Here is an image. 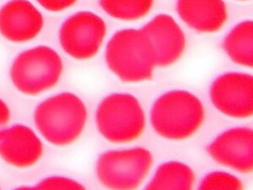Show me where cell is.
I'll return each instance as SVG.
<instances>
[{
	"instance_id": "obj_3",
	"label": "cell",
	"mask_w": 253,
	"mask_h": 190,
	"mask_svg": "<svg viewBox=\"0 0 253 190\" xmlns=\"http://www.w3.org/2000/svg\"><path fill=\"white\" fill-rule=\"evenodd\" d=\"M105 61L110 71L126 83L150 80L156 67L141 29H122L113 34L105 48Z\"/></svg>"
},
{
	"instance_id": "obj_11",
	"label": "cell",
	"mask_w": 253,
	"mask_h": 190,
	"mask_svg": "<svg viewBox=\"0 0 253 190\" xmlns=\"http://www.w3.org/2000/svg\"><path fill=\"white\" fill-rule=\"evenodd\" d=\"M43 25L42 14L30 0H8L0 7V35L9 42H30Z\"/></svg>"
},
{
	"instance_id": "obj_4",
	"label": "cell",
	"mask_w": 253,
	"mask_h": 190,
	"mask_svg": "<svg viewBox=\"0 0 253 190\" xmlns=\"http://www.w3.org/2000/svg\"><path fill=\"white\" fill-rule=\"evenodd\" d=\"M99 134L112 143L136 141L146 127L140 101L131 93L113 92L101 99L95 112Z\"/></svg>"
},
{
	"instance_id": "obj_10",
	"label": "cell",
	"mask_w": 253,
	"mask_h": 190,
	"mask_svg": "<svg viewBox=\"0 0 253 190\" xmlns=\"http://www.w3.org/2000/svg\"><path fill=\"white\" fill-rule=\"evenodd\" d=\"M140 29L149 43L156 66H171L184 54L186 36L171 15L157 14Z\"/></svg>"
},
{
	"instance_id": "obj_14",
	"label": "cell",
	"mask_w": 253,
	"mask_h": 190,
	"mask_svg": "<svg viewBox=\"0 0 253 190\" xmlns=\"http://www.w3.org/2000/svg\"><path fill=\"white\" fill-rule=\"evenodd\" d=\"M222 48L231 61L253 69V20L232 27L223 39Z\"/></svg>"
},
{
	"instance_id": "obj_2",
	"label": "cell",
	"mask_w": 253,
	"mask_h": 190,
	"mask_svg": "<svg viewBox=\"0 0 253 190\" xmlns=\"http://www.w3.org/2000/svg\"><path fill=\"white\" fill-rule=\"evenodd\" d=\"M34 123L50 144L67 146L84 132L88 111L84 101L71 92H61L42 100L34 110Z\"/></svg>"
},
{
	"instance_id": "obj_8",
	"label": "cell",
	"mask_w": 253,
	"mask_h": 190,
	"mask_svg": "<svg viewBox=\"0 0 253 190\" xmlns=\"http://www.w3.org/2000/svg\"><path fill=\"white\" fill-rule=\"evenodd\" d=\"M212 106L232 119L253 117V74L227 71L216 76L210 85Z\"/></svg>"
},
{
	"instance_id": "obj_17",
	"label": "cell",
	"mask_w": 253,
	"mask_h": 190,
	"mask_svg": "<svg viewBox=\"0 0 253 190\" xmlns=\"http://www.w3.org/2000/svg\"><path fill=\"white\" fill-rule=\"evenodd\" d=\"M199 189H222V190H239L243 188V183L236 175L221 171L214 170L207 173L198 186Z\"/></svg>"
},
{
	"instance_id": "obj_9",
	"label": "cell",
	"mask_w": 253,
	"mask_h": 190,
	"mask_svg": "<svg viewBox=\"0 0 253 190\" xmlns=\"http://www.w3.org/2000/svg\"><path fill=\"white\" fill-rule=\"evenodd\" d=\"M213 161L239 173H253V128L238 126L218 134L208 145Z\"/></svg>"
},
{
	"instance_id": "obj_13",
	"label": "cell",
	"mask_w": 253,
	"mask_h": 190,
	"mask_svg": "<svg viewBox=\"0 0 253 190\" xmlns=\"http://www.w3.org/2000/svg\"><path fill=\"white\" fill-rule=\"evenodd\" d=\"M175 7L179 18L201 34L218 32L228 18L223 0H176Z\"/></svg>"
},
{
	"instance_id": "obj_12",
	"label": "cell",
	"mask_w": 253,
	"mask_h": 190,
	"mask_svg": "<svg viewBox=\"0 0 253 190\" xmlns=\"http://www.w3.org/2000/svg\"><path fill=\"white\" fill-rule=\"evenodd\" d=\"M43 154V144L27 125L16 124L0 131V158L16 168L37 164Z\"/></svg>"
},
{
	"instance_id": "obj_1",
	"label": "cell",
	"mask_w": 253,
	"mask_h": 190,
	"mask_svg": "<svg viewBox=\"0 0 253 190\" xmlns=\"http://www.w3.org/2000/svg\"><path fill=\"white\" fill-rule=\"evenodd\" d=\"M206 119L205 106L193 92L172 89L152 103L149 120L152 130L162 139L181 142L195 136Z\"/></svg>"
},
{
	"instance_id": "obj_7",
	"label": "cell",
	"mask_w": 253,
	"mask_h": 190,
	"mask_svg": "<svg viewBox=\"0 0 253 190\" xmlns=\"http://www.w3.org/2000/svg\"><path fill=\"white\" fill-rule=\"evenodd\" d=\"M107 35L105 21L92 11H78L66 18L58 31L63 51L77 60H86L100 50Z\"/></svg>"
},
{
	"instance_id": "obj_6",
	"label": "cell",
	"mask_w": 253,
	"mask_h": 190,
	"mask_svg": "<svg viewBox=\"0 0 253 190\" xmlns=\"http://www.w3.org/2000/svg\"><path fill=\"white\" fill-rule=\"evenodd\" d=\"M153 164L152 152L142 146L109 149L96 159L95 172L101 185L109 189L138 188Z\"/></svg>"
},
{
	"instance_id": "obj_21",
	"label": "cell",
	"mask_w": 253,
	"mask_h": 190,
	"mask_svg": "<svg viewBox=\"0 0 253 190\" xmlns=\"http://www.w3.org/2000/svg\"><path fill=\"white\" fill-rule=\"evenodd\" d=\"M237 1H247V0H237Z\"/></svg>"
},
{
	"instance_id": "obj_15",
	"label": "cell",
	"mask_w": 253,
	"mask_h": 190,
	"mask_svg": "<svg viewBox=\"0 0 253 190\" xmlns=\"http://www.w3.org/2000/svg\"><path fill=\"white\" fill-rule=\"evenodd\" d=\"M195 182L196 175L191 166L179 160H168L156 168L145 188L191 190Z\"/></svg>"
},
{
	"instance_id": "obj_5",
	"label": "cell",
	"mask_w": 253,
	"mask_h": 190,
	"mask_svg": "<svg viewBox=\"0 0 253 190\" xmlns=\"http://www.w3.org/2000/svg\"><path fill=\"white\" fill-rule=\"evenodd\" d=\"M63 73V61L48 46H37L21 51L12 61L9 76L24 95L36 96L54 87Z\"/></svg>"
},
{
	"instance_id": "obj_19",
	"label": "cell",
	"mask_w": 253,
	"mask_h": 190,
	"mask_svg": "<svg viewBox=\"0 0 253 190\" xmlns=\"http://www.w3.org/2000/svg\"><path fill=\"white\" fill-rule=\"evenodd\" d=\"M41 7L44 10L52 13L62 12L74 4L77 3L78 0H36Z\"/></svg>"
},
{
	"instance_id": "obj_18",
	"label": "cell",
	"mask_w": 253,
	"mask_h": 190,
	"mask_svg": "<svg viewBox=\"0 0 253 190\" xmlns=\"http://www.w3.org/2000/svg\"><path fill=\"white\" fill-rule=\"evenodd\" d=\"M85 186L79 181L61 175H50L40 180L31 189H84Z\"/></svg>"
},
{
	"instance_id": "obj_20",
	"label": "cell",
	"mask_w": 253,
	"mask_h": 190,
	"mask_svg": "<svg viewBox=\"0 0 253 190\" xmlns=\"http://www.w3.org/2000/svg\"><path fill=\"white\" fill-rule=\"evenodd\" d=\"M11 118V111L7 103L0 98V131L3 130L9 123Z\"/></svg>"
},
{
	"instance_id": "obj_16",
	"label": "cell",
	"mask_w": 253,
	"mask_h": 190,
	"mask_svg": "<svg viewBox=\"0 0 253 190\" xmlns=\"http://www.w3.org/2000/svg\"><path fill=\"white\" fill-rule=\"evenodd\" d=\"M153 4L154 0H99L107 15L121 21H136L145 17Z\"/></svg>"
}]
</instances>
